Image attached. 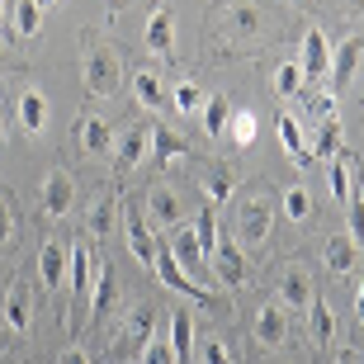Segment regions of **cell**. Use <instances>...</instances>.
<instances>
[{"label": "cell", "instance_id": "cell-19", "mask_svg": "<svg viewBox=\"0 0 364 364\" xmlns=\"http://www.w3.org/2000/svg\"><path fill=\"white\" fill-rule=\"evenodd\" d=\"M67 260H71V246L67 242H43V251H38V279H43V289H62V284H67Z\"/></svg>", "mask_w": 364, "mask_h": 364}, {"label": "cell", "instance_id": "cell-34", "mask_svg": "<svg viewBox=\"0 0 364 364\" xmlns=\"http://www.w3.org/2000/svg\"><path fill=\"white\" fill-rule=\"evenodd\" d=\"M67 284L76 289V294H90L95 270H90V251H85V246H71V260H67Z\"/></svg>", "mask_w": 364, "mask_h": 364}, {"label": "cell", "instance_id": "cell-47", "mask_svg": "<svg viewBox=\"0 0 364 364\" xmlns=\"http://www.w3.org/2000/svg\"><path fill=\"white\" fill-rule=\"evenodd\" d=\"M48 5H57V0H38V10H48Z\"/></svg>", "mask_w": 364, "mask_h": 364}, {"label": "cell", "instance_id": "cell-27", "mask_svg": "<svg viewBox=\"0 0 364 364\" xmlns=\"http://www.w3.org/2000/svg\"><path fill=\"white\" fill-rule=\"evenodd\" d=\"M237 185H242V176H237L232 166H213V171L203 176V194H208V203H228L232 194H237Z\"/></svg>", "mask_w": 364, "mask_h": 364}, {"label": "cell", "instance_id": "cell-6", "mask_svg": "<svg viewBox=\"0 0 364 364\" xmlns=\"http://www.w3.org/2000/svg\"><path fill=\"white\" fill-rule=\"evenodd\" d=\"M251 336H256L260 350H284L289 346V317H284L279 303H260L256 317H251Z\"/></svg>", "mask_w": 364, "mask_h": 364}, {"label": "cell", "instance_id": "cell-37", "mask_svg": "<svg viewBox=\"0 0 364 364\" xmlns=\"http://www.w3.org/2000/svg\"><path fill=\"white\" fill-rule=\"evenodd\" d=\"M203 100H208V95H203L194 81H180L176 90H171V105H176L180 114H203Z\"/></svg>", "mask_w": 364, "mask_h": 364}, {"label": "cell", "instance_id": "cell-3", "mask_svg": "<svg viewBox=\"0 0 364 364\" xmlns=\"http://www.w3.org/2000/svg\"><path fill=\"white\" fill-rule=\"evenodd\" d=\"M119 85H123V57L105 43H95L85 53V90L95 100H109V95H119Z\"/></svg>", "mask_w": 364, "mask_h": 364}, {"label": "cell", "instance_id": "cell-5", "mask_svg": "<svg viewBox=\"0 0 364 364\" xmlns=\"http://www.w3.org/2000/svg\"><path fill=\"white\" fill-rule=\"evenodd\" d=\"M142 208H147V228H166V232H176L185 228V194H180L176 185H151L147 189V199H142Z\"/></svg>", "mask_w": 364, "mask_h": 364}, {"label": "cell", "instance_id": "cell-40", "mask_svg": "<svg viewBox=\"0 0 364 364\" xmlns=\"http://www.w3.org/2000/svg\"><path fill=\"white\" fill-rule=\"evenodd\" d=\"M142 364H180L176 350H171V336H151L142 346Z\"/></svg>", "mask_w": 364, "mask_h": 364}, {"label": "cell", "instance_id": "cell-38", "mask_svg": "<svg viewBox=\"0 0 364 364\" xmlns=\"http://www.w3.org/2000/svg\"><path fill=\"white\" fill-rule=\"evenodd\" d=\"M194 237H199V246H203V256L218 246V203H203V213H199V223H194Z\"/></svg>", "mask_w": 364, "mask_h": 364}, {"label": "cell", "instance_id": "cell-22", "mask_svg": "<svg viewBox=\"0 0 364 364\" xmlns=\"http://www.w3.org/2000/svg\"><path fill=\"white\" fill-rule=\"evenodd\" d=\"M114 298H119V279L109 265H95V284H90V317L95 322H105L109 308H114Z\"/></svg>", "mask_w": 364, "mask_h": 364}, {"label": "cell", "instance_id": "cell-20", "mask_svg": "<svg viewBox=\"0 0 364 364\" xmlns=\"http://www.w3.org/2000/svg\"><path fill=\"white\" fill-rule=\"evenodd\" d=\"M48 95L38 90V85H28V90H19V123H24L28 137H43L48 133Z\"/></svg>", "mask_w": 364, "mask_h": 364}, {"label": "cell", "instance_id": "cell-18", "mask_svg": "<svg viewBox=\"0 0 364 364\" xmlns=\"http://www.w3.org/2000/svg\"><path fill=\"white\" fill-rule=\"evenodd\" d=\"M76 137H81V147L90 151V156H114V123L100 119V114H85L81 123H76Z\"/></svg>", "mask_w": 364, "mask_h": 364}, {"label": "cell", "instance_id": "cell-23", "mask_svg": "<svg viewBox=\"0 0 364 364\" xmlns=\"http://www.w3.org/2000/svg\"><path fill=\"white\" fill-rule=\"evenodd\" d=\"M322 260H326V270L331 274H350L355 270V260H360V246L350 242V232H346V237H326V246H322Z\"/></svg>", "mask_w": 364, "mask_h": 364}, {"label": "cell", "instance_id": "cell-36", "mask_svg": "<svg viewBox=\"0 0 364 364\" xmlns=\"http://www.w3.org/2000/svg\"><path fill=\"white\" fill-rule=\"evenodd\" d=\"M228 128H232V142H237V147H251V142H256V133H260V119L251 114V109H237Z\"/></svg>", "mask_w": 364, "mask_h": 364}, {"label": "cell", "instance_id": "cell-30", "mask_svg": "<svg viewBox=\"0 0 364 364\" xmlns=\"http://www.w3.org/2000/svg\"><path fill=\"white\" fill-rule=\"evenodd\" d=\"M38 28H43V10H38V0H14L10 33H14V38H33Z\"/></svg>", "mask_w": 364, "mask_h": 364}, {"label": "cell", "instance_id": "cell-43", "mask_svg": "<svg viewBox=\"0 0 364 364\" xmlns=\"http://www.w3.org/2000/svg\"><path fill=\"white\" fill-rule=\"evenodd\" d=\"M5 242H14V208H10V199L0 194V246Z\"/></svg>", "mask_w": 364, "mask_h": 364}, {"label": "cell", "instance_id": "cell-10", "mask_svg": "<svg viewBox=\"0 0 364 364\" xmlns=\"http://www.w3.org/2000/svg\"><path fill=\"white\" fill-rule=\"evenodd\" d=\"M360 62H364V38H360V33L341 38L336 48H331V67H326V76H331V90H346V85H350V76L360 71Z\"/></svg>", "mask_w": 364, "mask_h": 364}, {"label": "cell", "instance_id": "cell-45", "mask_svg": "<svg viewBox=\"0 0 364 364\" xmlns=\"http://www.w3.org/2000/svg\"><path fill=\"white\" fill-rule=\"evenodd\" d=\"M355 317L364 322V279H360V294H355Z\"/></svg>", "mask_w": 364, "mask_h": 364}, {"label": "cell", "instance_id": "cell-7", "mask_svg": "<svg viewBox=\"0 0 364 364\" xmlns=\"http://www.w3.org/2000/svg\"><path fill=\"white\" fill-rule=\"evenodd\" d=\"M123 228H128V251H133V260L142 270H151L161 246H156V237H151V228H147V213H137L133 203H123Z\"/></svg>", "mask_w": 364, "mask_h": 364}, {"label": "cell", "instance_id": "cell-13", "mask_svg": "<svg viewBox=\"0 0 364 364\" xmlns=\"http://www.w3.org/2000/svg\"><path fill=\"white\" fill-rule=\"evenodd\" d=\"M0 322H5V331H28V322H33V289H28L24 279H14L10 289H5Z\"/></svg>", "mask_w": 364, "mask_h": 364}, {"label": "cell", "instance_id": "cell-17", "mask_svg": "<svg viewBox=\"0 0 364 364\" xmlns=\"http://www.w3.org/2000/svg\"><path fill=\"white\" fill-rule=\"evenodd\" d=\"M166 251L176 256V265L189 274V279H199L203 265H208V256H203V246H199V237H194V228H176V232H171V246H166Z\"/></svg>", "mask_w": 364, "mask_h": 364}, {"label": "cell", "instance_id": "cell-24", "mask_svg": "<svg viewBox=\"0 0 364 364\" xmlns=\"http://www.w3.org/2000/svg\"><path fill=\"white\" fill-rule=\"evenodd\" d=\"M133 95H137V105H142V109H151V114H156V109H166V105H171V95H166L161 76H156V71H151V67L133 71Z\"/></svg>", "mask_w": 364, "mask_h": 364}, {"label": "cell", "instance_id": "cell-11", "mask_svg": "<svg viewBox=\"0 0 364 364\" xmlns=\"http://www.w3.org/2000/svg\"><path fill=\"white\" fill-rule=\"evenodd\" d=\"M317 298V289H312V274L298 265V260H289L279 270V308H294V312H303Z\"/></svg>", "mask_w": 364, "mask_h": 364}, {"label": "cell", "instance_id": "cell-25", "mask_svg": "<svg viewBox=\"0 0 364 364\" xmlns=\"http://www.w3.org/2000/svg\"><path fill=\"white\" fill-rule=\"evenodd\" d=\"M279 147L289 151V161H294V166H312V147L303 142V128H298L294 114H279Z\"/></svg>", "mask_w": 364, "mask_h": 364}, {"label": "cell", "instance_id": "cell-21", "mask_svg": "<svg viewBox=\"0 0 364 364\" xmlns=\"http://www.w3.org/2000/svg\"><path fill=\"white\" fill-rule=\"evenodd\" d=\"M119 213H123V199H119V194H100V199H95L90 218H85V228H90L95 242H109V237H114V223H119Z\"/></svg>", "mask_w": 364, "mask_h": 364}, {"label": "cell", "instance_id": "cell-8", "mask_svg": "<svg viewBox=\"0 0 364 364\" xmlns=\"http://www.w3.org/2000/svg\"><path fill=\"white\" fill-rule=\"evenodd\" d=\"M71 203H76V180L67 176V171H48L38 185V208L48 218H67Z\"/></svg>", "mask_w": 364, "mask_h": 364}, {"label": "cell", "instance_id": "cell-48", "mask_svg": "<svg viewBox=\"0 0 364 364\" xmlns=\"http://www.w3.org/2000/svg\"><path fill=\"white\" fill-rule=\"evenodd\" d=\"M0 346H5V322H0Z\"/></svg>", "mask_w": 364, "mask_h": 364}, {"label": "cell", "instance_id": "cell-16", "mask_svg": "<svg viewBox=\"0 0 364 364\" xmlns=\"http://www.w3.org/2000/svg\"><path fill=\"white\" fill-rule=\"evenodd\" d=\"M151 322H156V312H151L147 303H137V308L123 317V331H119V341H114V350L119 355H128V350L142 355V346L151 341Z\"/></svg>", "mask_w": 364, "mask_h": 364}, {"label": "cell", "instance_id": "cell-44", "mask_svg": "<svg viewBox=\"0 0 364 364\" xmlns=\"http://www.w3.org/2000/svg\"><path fill=\"white\" fill-rule=\"evenodd\" d=\"M57 364H90V360H85V350H62V360H57Z\"/></svg>", "mask_w": 364, "mask_h": 364}, {"label": "cell", "instance_id": "cell-2", "mask_svg": "<svg viewBox=\"0 0 364 364\" xmlns=\"http://www.w3.org/2000/svg\"><path fill=\"white\" fill-rule=\"evenodd\" d=\"M274 228V199L270 189H251L242 203H237V242L242 246H265Z\"/></svg>", "mask_w": 364, "mask_h": 364}, {"label": "cell", "instance_id": "cell-26", "mask_svg": "<svg viewBox=\"0 0 364 364\" xmlns=\"http://www.w3.org/2000/svg\"><path fill=\"white\" fill-rule=\"evenodd\" d=\"M180 156H189V147L171 133V128H156V133H151V161L161 166V171H171Z\"/></svg>", "mask_w": 364, "mask_h": 364}, {"label": "cell", "instance_id": "cell-39", "mask_svg": "<svg viewBox=\"0 0 364 364\" xmlns=\"http://www.w3.org/2000/svg\"><path fill=\"white\" fill-rule=\"evenodd\" d=\"M298 90H303V67H298V62H284V67L274 71V95H279V100H294Z\"/></svg>", "mask_w": 364, "mask_h": 364}, {"label": "cell", "instance_id": "cell-46", "mask_svg": "<svg viewBox=\"0 0 364 364\" xmlns=\"http://www.w3.org/2000/svg\"><path fill=\"white\" fill-rule=\"evenodd\" d=\"M0 38H5V0H0Z\"/></svg>", "mask_w": 364, "mask_h": 364}, {"label": "cell", "instance_id": "cell-49", "mask_svg": "<svg viewBox=\"0 0 364 364\" xmlns=\"http://www.w3.org/2000/svg\"><path fill=\"white\" fill-rule=\"evenodd\" d=\"M109 5H114V10H119V5H123V0H109Z\"/></svg>", "mask_w": 364, "mask_h": 364}, {"label": "cell", "instance_id": "cell-31", "mask_svg": "<svg viewBox=\"0 0 364 364\" xmlns=\"http://www.w3.org/2000/svg\"><path fill=\"white\" fill-rule=\"evenodd\" d=\"M171 350H176L180 364H189V355H194V322H189V312H171Z\"/></svg>", "mask_w": 364, "mask_h": 364}, {"label": "cell", "instance_id": "cell-9", "mask_svg": "<svg viewBox=\"0 0 364 364\" xmlns=\"http://www.w3.org/2000/svg\"><path fill=\"white\" fill-rule=\"evenodd\" d=\"M151 270H156V279H161L166 289H176V294H185L189 303H203V308H213V303H218V298L208 294V289H199V284H194L185 270H180L171 251H156V265H151Z\"/></svg>", "mask_w": 364, "mask_h": 364}, {"label": "cell", "instance_id": "cell-15", "mask_svg": "<svg viewBox=\"0 0 364 364\" xmlns=\"http://www.w3.org/2000/svg\"><path fill=\"white\" fill-rule=\"evenodd\" d=\"M147 53L151 57H161V62H171L176 57V14L166 10V5H156V10L147 14Z\"/></svg>", "mask_w": 364, "mask_h": 364}, {"label": "cell", "instance_id": "cell-50", "mask_svg": "<svg viewBox=\"0 0 364 364\" xmlns=\"http://www.w3.org/2000/svg\"><path fill=\"white\" fill-rule=\"evenodd\" d=\"M355 5H364V0H355Z\"/></svg>", "mask_w": 364, "mask_h": 364}, {"label": "cell", "instance_id": "cell-14", "mask_svg": "<svg viewBox=\"0 0 364 364\" xmlns=\"http://www.w3.org/2000/svg\"><path fill=\"white\" fill-rule=\"evenodd\" d=\"M147 147H151L147 128H123L119 142H114V176H133L142 166V156H147Z\"/></svg>", "mask_w": 364, "mask_h": 364}, {"label": "cell", "instance_id": "cell-12", "mask_svg": "<svg viewBox=\"0 0 364 364\" xmlns=\"http://www.w3.org/2000/svg\"><path fill=\"white\" fill-rule=\"evenodd\" d=\"M298 67H303V81H317V76H326V67H331V43H326V33L317 24L303 28V53H298Z\"/></svg>", "mask_w": 364, "mask_h": 364}, {"label": "cell", "instance_id": "cell-35", "mask_svg": "<svg viewBox=\"0 0 364 364\" xmlns=\"http://www.w3.org/2000/svg\"><path fill=\"white\" fill-rule=\"evenodd\" d=\"M228 123H232L228 95H208V100H203V128H208V137H223V133H228Z\"/></svg>", "mask_w": 364, "mask_h": 364}, {"label": "cell", "instance_id": "cell-33", "mask_svg": "<svg viewBox=\"0 0 364 364\" xmlns=\"http://www.w3.org/2000/svg\"><path fill=\"white\" fill-rule=\"evenodd\" d=\"M341 119L331 114V119H322V128H317V142H312V161L322 156V161H331V156H341Z\"/></svg>", "mask_w": 364, "mask_h": 364}, {"label": "cell", "instance_id": "cell-4", "mask_svg": "<svg viewBox=\"0 0 364 364\" xmlns=\"http://www.w3.org/2000/svg\"><path fill=\"white\" fill-rule=\"evenodd\" d=\"M208 265H213L218 284H223L228 294H237V289L251 284V260H246V251H242L237 237H218V246L208 251Z\"/></svg>", "mask_w": 364, "mask_h": 364}, {"label": "cell", "instance_id": "cell-42", "mask_svg": "<svg viewBox=\"0 0 364 364\" xmlns=\"http://www.w3.org/2000/svg\"><path fill=\"white\" fill-rule=\"evenodd\" d=\"M350 242L355 246H364V194H350Z\"/></svg>", "mask_w": 364, "mask_h": 364}, {"label": "cell", "instance_id": "cell-29", "mask_svg": "<svg viewBox=\"0 0 364 364\" xmlns=\"http://www.w3.org/2000/svg\"><path fill=\"white\" fill-rule=\"evenodd\" d=\"M308 326H312V341H317V346H331V341H336V317H331L322 294L308 303Z\"/></svg>", "mask_w": 364, "mask_h": 364}, {"label": "cell", "instance_id": "cell-32", "mask_svg": "<svg viewBox=\"0 0 364 364\" xmlns=\"http://www.w3.org/2000/svg\"><path fill=\"white\" fill-rule=\"evenodd\" d=\"M279 203H284V218H289V223H298V228H303V223H312V194L303 185H289L279 194Z\"/></svg>", "mask_w": 364, "mask_h": 364}, {"label": "cell", "instance_id": "cell-1", "mask_svg": "<svg viewBox=\"0 0 364 364\" xmlns=\"http://www.w3.org/2000/svg\"><path fill=\"white\" fill-rule=\"evenodd\" d=\"M218 33L228 38V48H242V43H256L265 33V10H260L256 0H228L223 10L213 14Z\"/></svg>", "mask_w": 364, "mask_h": 364}, {"label": "cell", "instance_id": "cell-28", "mask_svg": "<svg viewBox=\"0 0 364 364\" xmlns=\"http://www.w3.org/2000/svg\"><path fill=\"white\" fill-rule=\"evenodd\" d=\"M355 166H350V156L341 151V156H331V171H326V185H331V199L336 203H350V194H355Z\"/></svg>", "mask_w": 364, "mask_h": 364}, {"label": "cell", "instance_id": "cell-41", "mask_svg": "<svg viewBox=\"0 0 364 364\" xmlns=\"http://www.w3.org/2000/svg\"><path fill=\"white\" fill-rule=\"evenodd\" d=\"M199 360H203V364H237V360H232V350H228L218 336H208V341L199 346Z\"/></svg>", "mask_w": 364, "mask_h": 364}]
</instances>
